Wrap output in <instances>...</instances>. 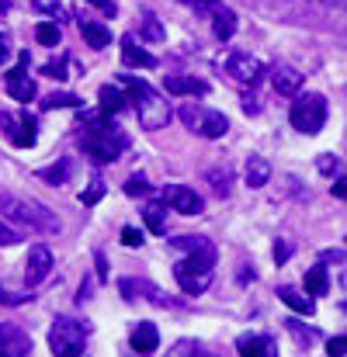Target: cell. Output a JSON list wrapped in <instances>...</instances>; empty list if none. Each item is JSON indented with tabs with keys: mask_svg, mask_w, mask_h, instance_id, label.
Wrapping results in <instances>:
<instances>
[{
	"mask_svg": "<svg viewBox=\"0 0 347 357\" xmlns=\"http://www.w3.org/2000/svg\"><path fill=\"white\" fill-rule=\"evenodd\" d=\"M0 215L17 222V226H28L35 233H59V219L56 212H49L42 202L28 198V195H14V191H3L0 195Z\"/></svg>",
	"mask_w": 347,
	"mask_h": 357,
	"instance_id": "obj_3",
	"label": "cell"
},
{
	"mask_svg": "<svg viewBox=\"0 0 347 357\" xmlns=\"http://www.w3.org/2000/svg\"><path fill=\"white\" fill-rule=\"evenodd\" d=\"M337 167H341V163H337V156H330V153H323V156H320V170H323L327 177H330V174H337Z\"/></svg>",
	"mask_w": 347,
	"mask_h": 357,
	"instance_id": "obj_40",
	"label": "cell"
},
{
	"mask_svg": "<svg viewBox=\"0 0 347 357\" xmlns=\"http://www.w3.org/2000/svg\"><path fill=\"white\" fill-rule=\"evenodd\" d=\"M121 59H125V66H132V70H153V66H156V56L146 52V49L135 42V35H121Z\"/></svg>",
	"mask_w": 347,
	"mask_h": 357,
	"instance_id": "obj_15",
	"label": "cell"
},
{
	"mask_svg": "<svg viewBox=\"0 0 347 357\" xmlns=\"http://www.w3.org/2000/svg\"><path fill=\"white\" fill-rule=\"evenodd\" d=\"M330 195H334V198H341V202H347V174L344 177H337V181L330 184Z\"/></svg>",
	"mask_w": 347,
	"mask_h": 357,
	"instance_id": "obj_41",
	"label": "cell"
},
{
	"mask_svg": "<svg viewBox=\"0 0 347 357\" xmlns=\"http://www.w3.org/2000/svg\"><path fill=\"white\" fill-rule=\"evenodd\" d=\"M139 38H146V42H163V38H167V28L160 24L156 14L146 10V14L139 17Z\"/></svg>",
	"mask_w": 347,
	"mask_h": 357,
	"instance_id": "obj_25",
	"label": "cell"
},
{
	"mask_svg": "<svg viewBox=\"0 0 347 357\" xmlns=\"http://www.w3.org/2000/svg\"><path fill=\"white\" fill-rule=\"evenodd\" d=\"M35 38H38V45L56 49V45L63 42V31H59V24H56V21H42V24L35 28Z\"/></svg>",
	"mask_w": 347,
	"mask_h": 357,
	"instance_id": "obj_26",
	"label": "cell"
},
{
	"mask_svg": "<svg viewBox=\"0 0 347 357\" xmlns=\"http://www.w3.org/2000/svg\"><path fill=\"white\" fill-rule=\"evenodd\" d=\"M3 10H7V0H0V14H3Z\"/></svg>",
	"mask_w": 347,
	"mask_h": 357,
	"instance_id": "obj_48",
	"label": "cell"
},
{
	"mask_svg": "<svg viewBox=\"0 0 347 357\" xmlns=\"http://www.w3.org/2000/svg\"><path fill=\"white\" fill-rule=\"evenodd\" d=\"M278 298H281L292 312H299V316H313V312H316L313 295H309V291H299V288H292V284H281V288H278Z\"/></svg>",
	"mask_w": 347,
	"mask_h": 357,
	"instance_id": "obj_18",
	"label": "cell"
},
{
	"mask_svg": "<svg viewBox=\"0 0 347 357\" xmlns=\"http://www.w3.org/2000/svg\"><path fill=\"white\" fill-rule=\"evenodd\" d=\"M288 257H292V246H288V243H274V264L281 267Z\"/></svg>",
	"mask_w": 347,
	"mask_h": 357,
	"instance_id": "obj_43",
	"label": "cell"
},
{
	"mask_svg": "<svg viewBox=\"0 0 347 357\" xmlns=\"http://www.w3.org/2000/svg\"><path fill=\"white\" fill-rule=\"evenodd\" d=\"M271 84H274V91H278V94L295 98V94L302 91V73H299V70H292V66H278V70L271 73Z\"/></svg>",
	"mask_w": 347,
	"mask_h": 357,
	"instance_id": "obj_19",
	"label": "cell"
},
{
	"mask_svg": "<svg viewBox=\"0 0 347 357\" xmlns=\"http://www.w3.org/2000/svg\"><path fill=\"white\" fill-rule=\"evenodd\" d=\"M105 191H108V188H105V181H91V188H87V191H80V202H84V205H98V202L105 198Z\"/></svg>",
	"mask_w": 347,
	"mask_h": 357,
	"instance_id": "obj_34",
	"label": "cell"
},
{
	"mask_svg": "<svg viewBox=\"0 0 347 357\" xmlns=\"http://www.w3.org/2000/svg\"><path fill=\"white\" fill-rule=\"evenodd\" d=\"M80 35H84V42L91 45V49H108L112 45V31L101 24V21H91V17H80Z\"/></svg>",
	"mask_w": 347,
	"mask_h": 357,
	"instance_id": "obj_20",
	"label": "cell"
},
{
	"mask_svg": "<svg viewBox=\"0 0 347 357\" xmlns=\"http://www.w3.org/2000/svg\"><path fill=\"white\" fill-rule=\"evenodd\" d=\"M239 108H243L246 115H257V112H260V101H257L253 94H243V101H239Z\"/></svg>",
	"mask_w": 347,
	"mask_h": 357,
	"instance_id": "obj_42",
	"label": "cell"
},
{
	"mask_svg": "<svg viewBox=\"0 0 347 357\" xmlns=\"http://www.w3.org/2000/svg\"><path fill=\"white\" fill-rule=\"evenodd\" d=\"M80 146L84 153L91 156V163H115L118 156L125 153L128 139L125 132L118 128L108 112H94V115H84V135H80Z\"/></svg>",
	"mask_w": 347,
	"mask_h": 357,
	"instance_id": "obj_2",
	"label": "cell"
},
{
	"mask_svg": "<svg viewBox=\"0 0 347 357\" xmlns=\"http://www.w3.org/2000/svg\"><path fill=\"white\" fill-rule=\"evenodd\" d=\"M209 181H212V191H216V195H219V198H226V195H230L232 188V170L230 167H212V170H209Z\"/></svg>",
	"mask_w": 347,
	"mask_h": 357,
	"instance_id": "obj_27",
	"label": "cell"
},
{
	"mask_svg": "<svg viewBox=\"0 0 347 357\" xmlns=\"http://www.w3.org/2000/svg\"><path fill=\"white\" fill-rule=\"evenodd\" d=\"M31 3H35V10H38V14H49V17H56V14L63 10V3H59V0H31Z\"/></svg>",
	"mask_w": 347,
	"mask_h": 357,
	"instance_id": "obj_37",
	"label": "cell"
},
{
	"mask_svg": "<svg viewBox=\"0 0 347 357\" xmlns=\"http://www.w3.org/2000/svg\"><path fill=\"white\" fill-rule=\"evenodd\" d=\"M52 274V250L49 246H31L28 250V260H24V281L28 284H38V281H45Z\"/></svg>",
	"mask_w": 347,
	"mask_h": 357,
	"instance_id": "obj_13",
	"label": "cell"
},
{
	"mask_svg": "<svg viewBox=\"0 0 347 357\" xmlns=\"http://www.w3.org/2000/svg\"><path fill=\"white\" fill-rule=\"evenodd\" d=\"M167 357H205V354H202V344L198 340H177L167 351Z\"/></svg>",
	"mask_w": 347,
	"mask_h": 357,
	"instance_id": "obj_31",
	"label": "cell"
},
{
	"mask_svg": "<svg viewBox=\"0 0 347 357\" xmlns=\"http://www.w3.org/2000/svg\"><path fill=\"white\" fill-rule=\"evenodd\" d=\"M10 59V42H7V35L0 31V63H7Z\"/></svg>",
	"mask_w": 347,
	"mask_h": 357,
	"instance_id": "obj_45",
	"label": "cell"
},
{
	"mask_svg": "<svg viewBox=\"0 0 347 357\" xmlns=\"http://www.w3.org/2000/svg\"><path fill=\"white\" fill-rule=\"evenodd\" d=\"M3 87H7L10 101H21V105L35 101V80L28 77V52H21V56H17V66L3 77Z\"/></svg>",
	"mask_w": 347,
	"mask_h": 357,
	"instance_id": "obj_10",
	"label": "cell"
},
{
	"mask_svg": "<svg viewBox=\"0 0 347 357\" xmlns=\"http://www.w3.org/2000/svg\"><path fill=\"white\" fill-rule=\"evenodd\" d=\"M288 121L302 135H320L327 125V98L323 94H295V101L288 108Z\"/></svg>",
	"mask_w": 347,
	"mask_h": 357,
	"instance_id": "obj_5",
	"label": "cell"
},
{
	"mask_svg": "<svg viewBox=\"0 0 347 357\" xmlns=\"http://www.w3.org/2000/svg\"><path fill=\"white\" fill-rule=\"evenodd\" d=\"M128 344H132V351L135 354H153L156 347H160V333H156V326L153 323H135L132 326V333H128Z\"/></svg>",
	"mask_w": 347,
	"mask_h": 357,
	"instance_id": "obj_17",
	"label": "cell"
},
{
	"mask_svg": "<svg viewBox=\"0 0 347 357\" xmlns=\"http://www.w3.org/2000/svg\"><path fill=\"white\" fill-rule=\"evenodd\" d=\"M198 7H202V10H212V14H216V10H219L223 3H219V0H198Z\"/></svg>",
	"mask_w": 347,
	"mask_h": 357,
	"instance_id": "obj_46",
	"label": "cell"
},
{
	"mask_svg": "<svg viewBox=\"0 0 347 357\" xmlns=\"http://www.w3.org/2000/svg\"><path fill=\"white\" fill-rule=\"evenodd\" d=\"M146 226H149V233H163L167 229V212H163V205H149L146 208Z\"/></svg>",
	"mask_w": 347,
	"mask_h": 357,
	"instance_id": "obj_30",
	"label": "cell"
},
{
	"mask_svg": "<svg viewBox=\"0 0 347 357\" xmlns=\"http://www.w3.org/2000/svg\"><path fill=\"white\" fill-rule=\"evenodd\" d=\"M0 125L7 132V139L17 146V149H31L35 139H38V121L31 115H10V112H0Z\"/></svg>",
	"mask_w": 347,
	"mask_h": 357,
	"instance_id": "obj_9",
	"label": "cell"
},
{
	"mask_svg": "<svg viewBox=\"0 0 347 357\" xmlns=\"http://www.w3.org/2000/svg\"><path fill=\"white\" fill-rule=\"evenodd\" d=\"M212 31H216L219 42H230L232 35H236V14H232L230 7H219L212 14Z\"/></svg>",
	"mask_w": 347,
	"mask_h": 357,
	"instance_id": "obj_22",
	"label": "cell"
},
{
	"mask_svg": "<svg viewBox=\"0 0 347 357\" xmlns=\"http://www.w3.org/2000/svg\"><path fill=\"white\" fill-rule=\"evenodd\" d=\"M121 87L128 91V101L135 108V119L142 128L156 132V128H167L170 121V101H163V94H156L146 80H135V77H121Z\"/></svg>",
	"mask_w": 347,
	"mask_h": 357,
	"instance_id": "obj_4",
	"label": "cell"
},
{
	"mask_svg": "<svg viewBox=\"0 0 347 357\" xmlns=\"http://www.w3.org/2000/svg\"><path fill=\"white\" fill-rule=\"evenodd\" d=\"M84 344H87V330L77 323V319H52L49 326V347L52 357H84Z\"/></svg>",
	"mask_w": 347,
	"mask_h": 357,
	"instance_id": "obj_6",
	"label": "cell"
},
{
	"mask_svg": "<svg viewBox=\"0 0 347 357\" xmlns=\"http://www.w3.org/2000/svg\"><path fill=\"white\" fill-rule=\"evenodd\" d=\"M42 73H45V77H52V80H66V77H70V59L45 63V66H42Z\"/></svg>",
	"mask_w": 347,
	"mask_h": 357,
	"instance_id": "obj_33",
	"label": "cell"
},
{
	"mask_svg": "<svg viewBox=\"0 0 347 357\" xmlns=\"http://www.w3.org/2000/svg\"><path fill=\"white\" fill-rule=\"evenodd\" d=\"M121 243H125L128 250H135V246H142V243H146V236H142V229H135V226H125V229H121Z\"/></svg>",
	"mask_w": 347,
	"mask_h": 357,
	"instance_id": "obj_36",
	"label": "cell"
},
{
	"mask_svg": "<svg viewBox=\"0 0 347 357\" xmlns=\"http://www.w3.org/2000/svg\"><path fill=\"white\" fill-rule=\"evenodd\" d=\"M146 191H149V184H146V177H142V174H132V177L125 181V195H128V198L146 195Z\"/></svg>",
	"mask_w": 347,
	"mask_h": 357,
	"instance_id": "obj_35",
	"label": "cell"
},
{
	"mask_svg": "<svg viewBox=\"0 0 347 357\" xmlns=\"http://www.w3.org/2000/svg\"><path fill=\"white\" fill-rule=\"evenodd\" d=\"M87 3H94L98 10H105L108 17H115V3H112V0H87Z\"/></svg>",
	"mask_w": 347,
	"mask_h": 357,
	"instance_id": "obj_44",
	"label": "cell"
},
{
	"mask_svg": "<svg viewBox=\"0 0 347 357\" xmlns=\"http://www.w3.org/2000/svg\"><path fill=\"white\" fill-rule=\"evenodd\" d=\"M163 202H167L174 212H181V215H202V208H205L202 195H195V191L184 188V184H170V188H163Z\"/></svg>",
	"mask_w": 347,
	"mask_h": 357,
	"instance_id": "obj_11",
	"label": "cell"
},
{
	"mask_svg": "<svg viewBox=\"0 0 347 357\" xmlns=\"http://www.w3.org/2000/svg\"><path fill=\"white\" fill-rule=\"evenodd\" d=\"M306 291H309L313 298L330 291V271H327V264H316V267L306 274Z\"/></svg>",
	"mask_w": 347,
	"mask_h": 357,
	"instance_id": "obj_23",
	"label": "cell"
},
{
	"mask_svg": "<svg viewBox=\"0 0 347 357\" xmlns=\"http://www.w3.org/2000/svg\"><path fill=\"white\" fill-rule=\"evenodd\" d=\"M31 337L17 323H0V357H28Z\"/></svg>",
	"mask_w": 347,
	"mask_h": 357,
	"instance_id": "obj_12",
	"label": "cell"
},
{
	"mask_svg": "<svg viewBox=\"0 0 347 357\" xmlns=\"http://www.w3.org/2000/svg\"><path fill=\"white\" fill-rule=\"evenodd\" d=\"M323 3H337V7H347V0H323Z\"/></svg>",
	"mask_w": 347,
	"mask_h": 357,
	"instance_id": "obj_47",
	"label": "cell"
},
{
	"mask_svg": "<svg viewBox=\"0 0 347 357\" xmlns=\"http://www.w3.org/2000/svg\"><path fill=\"white\" fill-rule=\"evenodd\" d=\"M181 121L198 132L202 139H223L230 132V119L223 112H212V108H202V105H184L181 108Z\"/></svg>",
	"mask_w": 347,
	"mask_h": 357,
	"instance_id": "obj_7",
	"label": "cell"
},
{
	"mask_svg": "<svg viewBox=\"0 0 347 357\" xmlns=\"http://www.w3.org/2000/svg\"><path fill=\"white\" fill-rule=\"evenodd\" d=\"M14 243H21V236H17V229H10L3 219H0V246H14Z\"/></svg>",
	"mask_w": 347,
	"mask_h": 357,
	"instance_id": "obj_39",
	"label": "cell"
},
{
	"mask_svg": "<svg viewBox=\"0 0 347 357\" xmlns=\"http://www.w3.org/2000/svg\"><path fill=\"white\" fill-rule=\"evenodd\" d=\"M163 91L174 94V98H195V94L202 98V94H209V84L198 80V77H181L177 73V77H167L163 80Z\"/></svg>",
	"mask_w": 347,
	"mask_h": 357,
	"instance_id": "obj_16",
	"label": "cell"
},
{
	"mask_svg": "<svg viewBox=\"0 0 347 357\" xmlns=\"http://www.w3.org/2000/svg\"><path fill=\"white\" fill-rule=\"evenodd\" d=\"M38 177L49 181V184H63V181L70 177V160H59V163H52V167H42Z\"/></svg>",
	"mask_w": 347,
	"mask_h": 357,
	"instance_id": "obj_28",
	"label": "cell"
},
{
	"mask_svg": "<svg viewBox=\"0 0 347 357\" xmlns=\"http://www.w3.org/2000/svg\"><path fill=\"white\" fill-rule=\"evenodd\" d=\"M177 250H184L188 257L177 260L174 278L181 284L184 295H202L212 284V264H216V246L209 236H181L174 239Z\"/></svg>",
	"mask_w": 347,
	"mask_h": 357,
	"instance_id": "obj_1",
	"label": "cell"
},
{
	"mask_svg": "<svg viewBox=\"0 0 347 357\" xmlns=\"http://www.w3.org/2000/svg\"><path fill=\"white\" fill-rule=\"evenodd\" d=\"M98 98H101V112H108V115H118L125 108V101H128V94H121L115 84H105L98 91Z\"/></svg>",
	"mask_w": 347,
	"mask_h": 357,
	"instance_id": "obj_24",
	"label": "cell"
},
{
	"mask_svg": "<svg viewBox=\"0 0 347 357\" xmlns=\"http://www.w3.org/2000/svg\"><path fill=\"white\" fill-rule=\"evenodd\" d=\"M236 354L239 357H278V344L267 333H243L236 340Z\"/></svg>",
	"mask_w": 347,
	"mask_h": 357,
	"instance_id": "obj_14",
	"label": "cell"
},
{
	"mask_svg": "<svg viewBox=\"0 0 347 357\" xmlns=\"http://www.w3.org/2000/svg\"><path fill=\"white\" fill-rule=\"evenodd\" d=\"M223 70L230 73V80L232 84H239V87H253V84L260 80V73H264L260 59L250 56V52H230L226 63H223Z\"/></svg>",
	"mask_w": 347,
	"mask_h": 357,
	"instance_id": "obj_8",
	"label": "cell"
},
{
	"mask_svg": "<svg viewBox=\"0 0 347 357\" xmlns=\"http://www.w3.org/2000/svg\"><path fill=\"white\" fill-rule=\"evenodd\" d=\"M52 108H80V98L77 94H49L42 101V112H52Z\"/></svg>",
	"mask_w": 347,
	"mask_h": 357,
	"instance_id": "obj_29",
	"label": "cell"
},
{
	"mask_svg": "<svg viewBox=\"0 0 347 357\" xmlns=\"http://www.w3.org/2000/svg\"><path fill=\"white\" fill-rule=\"evenodd\" d=\"M320 260H323V264H334V271L341 274V284H347V253H341V250H327Z\"/></svg>",
	"mask_w": 347,
	"mask_h": 357,
	"instance_id": "obj_32",
	"label": "cell"
},
{
	"mask_svg": "<svg viewBox=\"0 0 347 357\" xmlns=\"http://www.w3.org/2000/svg\"><path fill=\"white\" fill-rule=\"evenodd\" d=\"M344 354H347V333L344 337H334L327 344V357H344Z\"/></svg>",
	"mask_w": 347,
	"mask_h": 357,
	"instance_id": "obj_38",
	"label": "cell"
},
{
	"mask_svg": "<svg viewBox=\"0 0 347 357\" xmlns=\"http://www.w3.org/2000/svg\"><path fill=\"white\" fill-rule=\"evenodd\" d=\"M243 181H246V188H264V184L271 181V163H267L264 156H246Z\"/></svg>",
	"mask_w": 347,
	"mask_h": 357,
	"instance_id": "obj_21",
	"label": "cell"
}]
</instances>
